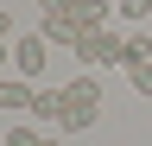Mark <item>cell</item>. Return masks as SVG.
Wrapping results in <instances>:
<instances>
[{"instance_id": "cell-1", "label": "cell", "mask_w": 152, "mask_h": 146, "mask_svg": "<svg viewBox=\"0 0 152 146\" xmlns=\"http://www.w3.org/2000/svg\"><path fill=\"white\" fill-rule=\"evenodd\" d=\"M76 57H83L89 70H108V64H127V38H121V32H89V38L83 45H76Z\"/></svg>"}, {"instance_id": "cell-2", "label": "cell", "mask_w": 152, "mask_h": 146, "mask_svg": "<svg viewBox=\"0 0 152 146\" xmlns=\"http://www.w3.org/2000/svg\"><path fill=\"white\" fill-rule=\"evenodd\" d=\"M45 57H51V45L38 38V32H26V38L13 45V70H19L26 83H38V76H45Z\"/></svg>"}, {"instance_id": "cell-3", "label": "cell", "mask_w": 152, "mask_h": 146, "mask_svg": "<svg viewBox=\"0 0 152 146\" xmlns=\"http://www.w3.org/2000/svg\"><path fill=\"white\" fill-rule=\"evenodd\" d=\"M32 95H38V83H26V76H0V108H7V114H32Z\"/></svg>"}, {"instance_id": "cell-4", "label": "cell", "mask_w": 152, "mask_h": 146, "mask_svg": "<svg viewBox=\"0 0 152 146\" xmlns=\"http://www.w3.org/2000/svg\"><path fill=\"white\" fill-rule=\"evenodd\" d=\"M64 102H76V108H108V95H102V76H95V70H83L76 83H64Z\"/></svg>"}, {"instance_id": "cell-5", "label": "cell", "mask_w": 152, "mask_h": 146, "mask_svg": "<svg viewBox=\"0 0 152 146\" xmlns=\"http://www.w3.org/2000/svg\"><path fill=\"white\" fill-rule=\"evenodd\" d=\"M108 13H121V7H108V0H83V7L70 13V26L89 38V32H102V26H108Z\"/></svg>"}, {"instance_id": "cell-6", "label": "cell", "mask_w": 152, "mask_h": 146, "mask_svg": "<svg viewBox=\"0 0 152 146\" xmlns=\"http://www.w3.org/2000/svg\"><path fill=\"white\" fill-rule=\"evenodd\" d=\"M108 108H76V102H64V114H57V134H83V127H95Z\"/></svg>"}, {"instance_id": "cell-7", "label": "cell", "mask_w": 152, "mask_h": 146, "mask_svg": "<svg viewBox=\"0 0 152 146\" xmlns=\"http://www.w3.org/2000/svg\"><path fill=\"white\" fill-rule=\"evenodd\" d=\"M38 38H45V45H70V51H76V45H83V32H76L70 19H51V13H45V19H38Z\"/></svg>"}, {"instance_id": "cell-8", "label": "cell", "mask_w": 152, "mask_h": 146, "mask_svg": "<svg viewBox=\"0 0 152 146\" xmlns=\"http://www.w3.org/2000/svg\"><path fill=\"white\" fill-rule=\"evenodd\" d=\"M32 114H45V121L57 127V114H64V89H38V95H32Z\"/></svg>"}, {"instance_id": "cell-9", "label": "cell", "mask_w": 152, "mask_h": 146, "mask_svg": "<svg viewBox=\"0 0 152 146\" xmlns=\"http://www.w3.org/2000/svg\"><path fill=\"white\" fill-rule=\"evenodd\" d=\"M133 64H152V32H133L127 38V70Z\"/></svg>"}, {"instance_id": "cell-10", "label": "cell", "mask_w": 152, "mask_h": 146, "mask_svg": "<svg viewBox=\"0 0 152 146\" xmlns=\"http://www.w3.org/2000/svg\"><path fill=\"white\" fill-rule=\"evenodd\" d=\"M127 83L140 89V95H152V64H133V70H127Z\"/></svg>"}, {"instance_id": "cell-11", "label": "cell", "mask_w": 152, "mask_h": 146, "mask_svg": "<svg viewBox=\"0 0 152 146\" xmlns=\"http://www.w3.org/2000/svg\"><path fill=\"white\" fill-rule=\"evenodd\" d=\"M121 19H152V0H121Z\"/></svg>"}, {"instance_id": "cell-12", "label": "cell", "mask_w": 152, "mask_h": 146, "mask_svg": "<svg viewBox=\"0 0 152 146\" xmlns=\"http://www.w3.org/2000/svg\"><path fill=\"white\" fill-rule=\"evenodd\" d=\"M38 140H45L38 127H13V134H7V146H38Z\"/></svg>"}, {"instance_id": "cell-13", "label": "cell", "mask_w": 152, "mask_h": 146, "mask_svg": "<svg viewBox=\"0 0 152 146\" xmlns=\"http://www.w3.org/2000/svg\"><path fill=\"white\" fill-rule=\"evenodd\" d=\"M76 7H83V0H45V13H51V19H70Z\"/></svg>"}, {"instance_id": "cell-14", "label": "cell", "mask_w": 152, "mask_h": 146, "mask_svg": "<svg viewBox=\"0 0 152 146\" xmlns=\"http://www.w3.org/2000/svg\"><path fill=\"white\" fill-rule=\"evenodd\" d=\"M7 38H13V19H7V13H0V45H7Z\"/></svg>"}, {"instance_id": "cell-15", "label": "cell", "mask_w": 152, "mask_h": 146, "mask_svg": "<svg viewBox=\"0 0 152 146\" xmlns=\"http://www.w3.org/2000/svg\"><path fill=\"white\" fill-rule=\"evenodd\" d=\"M38 146H64V140H57V134H45V140H38Z\"/></svg>"}, {"instance_id": "cell-16", "label": "cell", "mask_w": 152, "mask_h": 146, "mask_svg": "<svg viewBox=\"0 0 152 146\" xmlns=\"http://www.w3.org/2000/svg\"><path fill=\"white\" fill-rule=\"evenodd\" d=\"M0 64H13V51H7V45H0Z\"/></svg>"}]
</instances>
